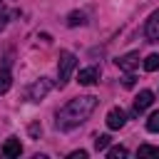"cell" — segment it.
<instances>
[{
    "label": "cell",
    "mask_w": 159,
    "mask_h": 159,
    "mask_svg": "<svg viewBox=\"0 0 159 159\" xmlns=\"http://www.w3.org/2000/svg\"><path fill=\"white\" fill-rule=\"evenodd\" d=\"M94 107H97V97H94V94H80V97L70 99V102L57 112L55 127H57L60 132H70V129L80 127L82 122H87L89 114L94 112Z\"/></svg>",
    "instance_id": "cell-1"
},
{
    "label": "cell",
    "mask_w": 159,
    "mask_h": 159,
    "mask_svg": "<svg viewBox=\"0 0 159 159\" xmlns=\"http://www.w3.org/2000/svg\"><path fill=\"white\" fill-rule=\"evenodd\" d=\"M75 67H77V57H75L72 52L62 50V52H60V62H57V84H60V87H65V84L70 82Z\"/></svg>",
    "instance_id": "cell-2"
},
{
    "label": "cell",
    "mask_w": 159,
    "mask_h": 159,
    "mask_svg": "<svg viewBox=\"0 0 159 159\" xmlns=\"http://www.w3.org/2000/svg\"><path fill=\"white\" fill-rule=\"evenodd\" d=\"M50 89H52V82H50L47 77H40V80H35V82L27 87V99H30V102H40V99H45V97L50 94Z\"/></svg>",
    "instance_id": "cell-3"
},
{
    "label": "cell",
    "mask_w": 159,
    "mask_h": 159,
    "mask_svg": "<svg viewBox=\"0 0 159 159\" xmlns=\"http://www.w3.org/2000/svg\"><path fill=\"white\" fill-rule=\"evenodd\" d=\"M139 52H127V55H122V57H117L114 62H117V67L122 70V72H134L137 67H139Z\"/></svg>",
    "instance_id": "cell-4"
},
{
    "label": "cell",
    "mask_w": 159,
    "mask_h": 159,
    "mask_svg": "<svg viewBox=\"0 0 159 159\" xmlns=\"http://www.w3.org/2000/svg\"><path fill=\"white\" fill-rule=\"evenodd\" d=\"M99 67L97 65H92V67H84V70H80V75H77V82L82 84V87H92L94 82H99Z\"/></svg>",
    "instance_id": "cell-5"
},
{
    "label": "cell",
    "mask_w": 159,
    "mask_h": 159,
    "mask_svg": "<svg viewBox=\"0 0 159 159\" xmlns=\"http://www.w3.org/2000/svg\"><path fill=\"white\" fill-rule=\"evenodd\" d=\"M107 127L109 129H122L124 127V122H127V114H124V109L122 107H112L109 112H107Z\"/></svg>",
    "instance_id": "cell-6"
},
{
    "label": "cell",
    "mask_w": 159,
    "mask_h": 159,
    "mask_svg": "<svg viewBox=\"0 0 159 159\" xmlns=\"http://www.w3.org/2000/svg\"><path fill=\"white\" fill-rule=\"evenodd\" d=\"M144 35L149 42H159V10H154L144 25Z\"/></svg>",
    "instance_id": "cell-7"
},
{
    "label": "cell",
    "mask_w": 159,
    "mask_h": 159,
    "mask_svg": "<svg viewBox=\"0 0 159 159\" xmlns=\"http://www.w3.org/2000/svg\"><path fill=\"white\" fill-rule=\"evenodd\" d=\"M152 102H154V92H152V89H142V92L134 97V114H139V112L149 109V107H152Z\"/></svg>",
    "instance_id": "cell-8"
},
{
    "label": "cell",
    "mask_w": 159,
    "mask_h": 159,
    "mask_svg": "<svg viewBox=\"0 0 159 159\" xmlns=\"http://www.w3.org/2000/svg\"><path fill=\"white\" fill-rule=\"evenodd\" d=\"M2 154L10 157V159H12V157H20V154H22V144H20V139H17V137H7V142L2 144Z\"/></svg>",
    "instance_id": "cell-9"
},
{
    "label": "cell",
    "mask_w": 159,
    "mask_h": 159,
    "mask_svg": "<svg viewBox=\"0 0 159 159\" xmlns=\"http://www.w3.org/2000/svg\"><path fill=\"white\" fill-rule=\"evenodd\" d=\"M87 22V15L82 12V10H72L70 15H67V25L70 27H77V25H84Z\"/></svg>",
    "instance_id": "cell-10"
},
{
    "label": "cell",
    "mask_w": 159,
    "mask_h": 159,
    "mask_svg": "<svg viewBox=\"0 0 159 159\" xmlns=\"http://www.w3.org/2000/svg\"><path fill=\"white\" fill-rule=\"evenodd\" d=\"M10 87H12V75H10L7 67H2L0 70V94H5Z\"/></svg>",
    "instance_id": "cell-11"
},
{
    "label": "cell",
    "mask_w": 159,
    "mask_h": 159,
    "mask_svg": "<svg viewBox=\"0 0 159 159\" xmlns=\"http://www.w3.org/2000/svg\"><path fill=\"white\" fill-rule=\"evenodd\" d=\"M142 67H144L147 72H157V70H159V55L152 52L149 57H144V60H142Z\"/></svg>",
    "instance_id": "cell-12"
},
{
    "label": "cell",
    "mask_w": 159,
    "mask_h": 159,
    "mask_svg": "<svg viewBox=\"0 0 159 159\" xmlns=\"http://www.w3.org/2000/svg\"><path fill=\"white\" fill-rule=\"evenodd\" d=\"M109 142H112L109 134H99V137L94 139V149H97V152H104V149L109 147Z\"/></svg>",
    "instance_id": "cell-13"
},
{
    "label": "cell",
    "mask_w": 159,
    "mask_h": 159,
    "mask_svg": "<svg viewBox=\"0 0 159 159\" xmlns=\"http://www.w3.org/2000/svg\"><path fill=\"white\" fill-rule=\"evenodd\" d=\"M137 154H139V157H159V147H152V144H142Z\"/></svg>",
    "instance_id": "cell-14"
},
{
    "label": "cell",
    "mask_w": 159,
    "mask_h": 159,
    "mask_svg": "<svg viewBox=\"0 0 159 159\" xmlns=\"http://www.w3.org/2000/svg\"><path fill=\"white\" fill-rule=\"evenodd\" d=\"M147 132H159V109L149 114V119H147Z\"/></svg>",
    "instance_id": "cell-15"
},
{
    "label": "cell",
    "mask_w": 159,
    "mask_h": 159,
    "mask_svg": "<svg viewBox=\"0 0 159 159\" xmlns=\"http://www.w3.org/2000/svg\"><path fill=\"white\" fill-rule=\"evenodd\" d=\"M107 157L109 159H122V157H127V147H112V149H107Z\"/></svg>",
    "instance_id": "cell-16"
},
{
    "label": "cell",
    "mask_w": 159,
    "mask_h": 159,
    "mask_svg": "<svg viewBox=\"0 0 159 159\" xmlns=\"http://www.w3.org/2000/svg\"><path fill=\"white\" fill-rule=\"evenodd\" d=\"M27 132H30V137H32V139H37V137L42 134V127L35 122V124H30V127H27Z\"/></svg>",
    "instance_id": "cell-17"
},
{
    "label": "cell",
    "mask_w": 159,
    "mask_h": 159,
    "mask_svg": "<svg viewBox=\"0 0 159 159\" xmlns=\"http://www.w3.org/2000/svg\"><path fill=\"white\" fill-rule=\"evenodd\" d=\"M70 159H87V152H84V149H80V152H72V154H70Z\"/></svg>",
    "instance_id": "cell-18"
},
{
    "label": "cell",
    "mask_w": 159,
    "mask_h": 159,
    "mask_svg": "<svg viewBox=\"0 0 159 159\" xmlns=\"http://www.w3.org/2000/svg\"><path fill=\"white\" fill-rule=\"evenodd\" d=\"M132 84H134V75H132V72H129V75H127V77H124V87H132Z\"/></svg>",
    "instance_id": "cell-19"
},
{
    "label": "cell",
    "mask_w": 159,
    "mask_h": 159,
    "mask_svg": "<svg viewBox=\"0 0 159 159\" xmlns=\"http://www.w3.org/2000/svg\"><path fill=\"white\" fill-rule=\"evenodd\" d=\"M5 25H7V15H5V12H0V32L5 30Z\"/></svg>",
    "instance_id": "cell-20"
},
{
    "label": "cell",
    "mask_w": 159,
    "mask_h": 159,
    "mask_svg": "<svg viewBox=\"0 0 159 159\" xmlns=\"http://www.w3.org/2000/svg\"><path fill=\"white\" fill-rule=\"evenodd\" d=\"M2 2H5V0H0V7H2Z\"/></svg>",
    "instance_id": "cell-21"
}]
</instances>
